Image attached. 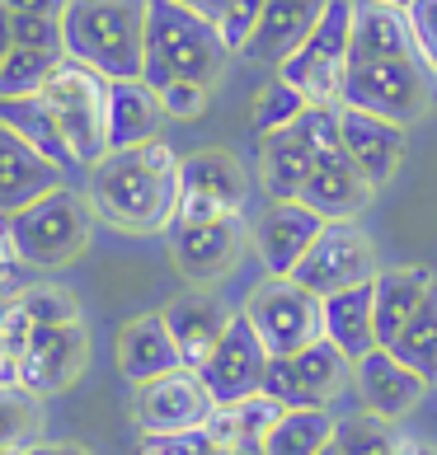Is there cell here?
Instances as JSON below:
<instances>
[{"label":"cell","instance_id":"cell-33","mask_svg":"<svg viewBox=\"0 0 437 455\" xmlns=\"http://www.w3.org/2000/svg\"><path fill=\"white\" fill-rule=\"evenodd\" d=\"M43 432V399L24 395L20 385L0 390V451H28Z\"/></svg>","mask_w":437,"mask_h":455},{"label":"cell","instance_id":"cell-41","mask_svg":"<svg viewBox=\"0 0 437 455\" xmlns=\"http://www.w3.org/2000/svg\"><path fill=\"white\" fill-rule=\"evenodd\" d=\"M259 14H263V0H235V5L222 14V24H216V33H222V43L231 47L235 57H240V47L249 43V33H255Z\"/></svg>","mask_w":437,"mask_h":455},{"label":"cell","instance_id":"cell-39","mask_svg":"<svg viewBox=\"0 0 437 455\" xmlns=\"http://www.w3.org/2000/svg\"><path fill=\"white\" fill-rule=\"evenodd\" d=\"M14 47H38V52H61V20L47 14H10Z\"/></svg>","mask_w":437,"mask_h":455},{"label":"cell","instance_id":"cell-49","mask_svg":"<svg viewBox=\"0 0 437 455\" xmlns=\"http://www.w3.org/2000/svg\"><path fill=\"white\" fill-rule=\"evenodd\" d=\"M376 5H391V10H409L414 0H376Z\"/></svg>","mask_w":437,"mask_h":455},{"label":"cell","instance_id":"cell-46","mask_svg":"<svg viewBox=\"0 0 437 455\" xmlns=\"http://www.w3.org/2000/svg\"><path fill=\"white\" fill-rule=\"evenodd\" d=\"M395 455H437V446H433V442H424V436H405V432H400Z\"/></svg>","mask_w":437,"mask_h":455},{"label":"cell","instance_id":"cell-14","mask_svg":"<svg viewBox=\"0 0 437 455\" xmlns=\"http://www.w3.org/2000/svg\"><path fill=\"white\" fill-rule=\"evenodd\" d=\"M212 413H216V399L207 395V385L193 366H179L170 376L132 385V427L142 436L207 427Z\"/></svg>","mask_w":437,"mask_h":455},{"label":"cell","instance_id":"cell-22","mask_svg":"<svg viewBox=\"0 0 437 455\" xmlns=\"http://www.w3.org/2000/svg\"><path fill=\"white\" fill-rule=\"evenodd\" d=\"M325 5L329 0H263V14H259L255 33H249V43L240 47V57L278 71V66L306 43V33L320 24Z\"/></svg>","mask_w":437,"mask_h":455},{"label":"cell","instance_id":"cell-47","mask_svg":"<svg viewBox=\"0 0 437 455\" xmlns=\"http://www.w3.org/2000/svg\"><path fill=\"white\" fill-rule=\"evenodd\" d=\"M10 47H14V38H10V14L0 10V61L10 57Z\"/></svg>","mask_w":437,"mask_h":455},{"label":"cell","instance_id":"cell-6","mask_svg":"<svg viewBox=\"0 0 437 455\" xmlns=\"http://www.w3.org/2000/svg\"><path fill=\"white\" fill-rule=\"evenodd\" d=\"M339 108H358V113L385 117L395 127H414L433 108V76L418 57L358 61V66H348Z\"/></svg>","mask_w":437,"mask_h":455},{"label":"cell","instance_id":"cell-45","mask_svg":"<svg viewBox=\"0 0 437 455\" xmlns=\"http://www.w3.org/2000/svg\"><path fill=\"white\" fill-rule=\"evenodd\" d=\"M24 455H94L90 446H76V442H33Z\"/></svg>","mask_w":437,"mask_h":455},{"label":"cell","instance_id":"cell-5","mask_svg":"<svg viewBox=\"0 0 437 455\" xmlns=\"http://www.w3.org/2000/svg\"><path fill=\"white\" fill-rule=\"evenodd\" d=\"M38 104L57 123V132H61V141H66L76 164L94 170V164L109 156V80L99 71L61 57V66L38 94Z\"/></svg>","mask_w":437,"mask_h":455},{"label":"cell","instance_id":"cell-38","mask_svg":"<svg viewBox=\"0 0 437 455\" xmlns=\"http://www.w3.org/2000/svg\"><path fill=\"white\" fill-rule=\"evenodd\" d=\"M156 94H160L165 117H174V123H193V117H203L207 104H212V90L193 85V80H170V85H160Z\"/></svg>","mask_w":437,"mask_h":455},{"label":"cell","instance_id":"cell-36","mask_svg":"<svg viewBox=\"0 0 437 455\" xmlns=\"http://www.w3.org/2000/svg\"><path fill=\"white\" fill-rule=\"evenodd\" d=\"M14 306L28 315L33 329H47V324H71L80 319V300L66 291L57 282H28L20 296H14Z\"/></svg>","mask_w":437,"mask_h":455},{"label":"cell","instance_id":"cell-34","mask_svg":"<svg viewBox=\"0 0 437 455\" xmlns=\"http://www.w3.org/2000/svg\"><path fill=\"white\" fill-rule=\"evenodd\" d=\"M306 108L311 104L301 99V90H292L282 76H273L268 85H259L255 104H249V127H255V137H273V132L292 127Z\"/></svg>","mask_w":437,"mask_h":455},{"label":"cell","instance_id":"cell-25","mask_svg":"<svg viewBox=\"0 0 437 455\" xmlns=\"http://www.w3.org/2000/svg\"><path fill=\"white\" fill-rule=\"evenodd\" d=\"M391 57H418L409 14L391 10V5H376V0H352L348 66H358V61H391Z\"/></svg>","mask_w":437,"mask_h":455},{"label":"cell","instance_id":"cell-40","mask_svg":"<svg viewBox=\"0 0 437 455\" xmlns=\"http://www.w3.org/2000/svg\"><path fill=\"white\" fill-rule=\"evenodd\" d=\"M405 14H409V28H414L418 61H424L428 76L437 80V0H414Z\"/></svg>","mask_w":437,"mask_h":455},{"label":"cell","instance_id":"cell-3","mask_svg":"<svg viewBox=\"0 0 437 455\" xmlns=\"http://www.w3.org/2000/svg\"><path fill=\"white\" fill-rule=\"evenodd\" d=\"M61 52L104 80H142L146 0H71L61 14Z\"/></svg>","mask_w":437,"mask_h":455},{"label":"cell","instance_id":"cell-4","mask_svg":"<svg viewBox=\"0 0 437 455\" xmlns=\"http://www.w3.org/2000/svg\"><path fill=\"white\" fill-rule=\"evenodd\" d=\"M94 207L85 193L76 188H53L38 202H28L10 216V249L20 254L33 273H57V267L76 263L94 240Z\"/></svg>","mask_w":437,"mask_h":455},{"label":"cell","instance_id":"cell-17","mask_svg":"<svg viewBox=\"0 0 437 455\" xmlns=\"http://www.w3.org/2000/svg\"><path fill=\"white\" fill-rule=\"evenodd\" d=\"M325 216H315L306 202H268V207L249 221V249L268 267V277H292L296 263L306 259L315 244Z\"/></svg>","mask_w":437,"mask_h":455},{"label":"cell","instance_id":"cell-50","mask_svg":"<svg viewBox=\"0 0 437 455\" xmlns=\"http://www.w3.org/2000/svg\"><path fill=\"white\" fill-rule=\"evenodd\" d=\"M320 455H344V451H339V442H329V446H325Z\"/></svg>","mask_w":437,"mask_h":455},{"label":"cell","instance_id":"cell-44","mask_svg":"<svg viewBox=\"0 0 437 455\" xmlns=\"http://www.w3.org/2000/svg\"><path fill=\"white\" fill-rule=\"evenodd\" d=\"M5 385H20V352L0 339V390H5Z\"/></svg>","mask_w":437,"mask_h":455},{"label":"cell","instance_id":"cell-15","mask_svg":"<svg viewBox=\"0 0 437 455\" xmlns=\"http://www.w3.org/2000/svg\"><path fill=\"white\" fill-rule=\"evenodd\" d=\"M90 366V329L85 319L71 324H47L33 329L20 352V390L33 399H53L85 376Z\"/></svg>","mask_w":437,"mask_h":455},{"label":"cell","instance_id":"cell-42","mask_svg":"<svg viewBox=\"0 0 437 455\" xmlns=\"http://www.w3.org/2000/svg\"><path fill=\"white\" fill-rule=\"evenodd\" d=\"M71 0H0L5 14H47V20H61Z\"/></svg>","mask_w":437,"mask_h":455},{"label":"cell","instance_id":"cell-8","mask_svg":"<svg viewBox=\"0 0 437 455\" xmlns=\"http://www.w3.org/2000/svg\"><path fill=\"white\" fill-rule=\"evenodd\" d=\"M240 315L255 324L273 357H292V352L325 339V300L292 277H263L245 296Z\"/></svg>","mask_w":437,"mask_h":455},{"label":"cell","instance_id":"cell-19","mask_svg":"<svg viewBox=\"0 0 437 455\" xmlns=\"http://www.w3.org/2000/svg\"><path fill=\"white\" fill-rule=\"evenodd\" d=\"M296 202H306L315 216L325 221H358V216L376 202V188L367 183V174L348 160L344 146H329L315 156L311 174H306V188H301Z\"/></svg>","mask_w":437,"mask_h":455},{"label":"cell","instance_id":"cell-31","mask_svg":"<svg viewBox=\"0 0 437 455\" xmlns=\"http://www.w3.org/2000/svg\"><path fill=\"white\" fill-rule=\"evenodd\" d=\"M66 52H38V47H10L0 61V104H20V99H38L43 85L53 80Z\"/></svg>","mask_w":437,"mask_h":455},{"label":"cell","instance_id":"cell-37","mask_svg":"<svg viewBox=\"0 0 437 455\" xmlns=\"http://www.w3.org/2000/svg\"><path fill=\"white\" fill-rule=\"evenodd\" d=\"M137 455H231V451L212 436V427H193V432L142 436V442H137Z\"/></svg>","mask_w":437,"mask_h":455},{"label":"cell","instance_id":"cell-21","mask_svg":"<svg viewBox=\"0 0 437 455\" xmlns=\"http://www.w3.org/2000/svg\"><path fill=\"white\" fill-rule=\"evenodd\" d=\"M160 315H165V329H170L183 366H193V371L207 362V352L222 343V333L235 319V310L212 291V286H189V291H179Z\"/></svg>","mask_w":437,"mask_h":455},{"label":"cell","instance_id":"cell-26","mask_svg":"<svg viewBox=\"0 0 437 455\" xmlns=\"http://www.w3.org/2000/svg\"><path fill=\"white\" fill-rule=\"evenodd\" d=\"M433 273L424 263H400L381 267L372 277V310H376V347H391L400 339V329L409 324V315L424 306V296L433 291Z\"/></svg>","mask_w":437,"mask_h":455},{"label":"cell","instance_id":"cell-48","mask_svg":"<svg viewBox=\"0 0 437 455\" xmlns=\"http://www.w3.org/2000/svg\"><path fill=\"white\" fill-rule=\"evenodd\" d=\"M10 249V216H0V254Z\"/></svg>","mask_w":437,"mask_h":455},{"label":"cell","instance_id":"cell-10","mask_svg":"<svg viewBox=\"0 0 437 455\" xmlns=\"http://www.w3.org/2000/svg\"><path fill=\"white\" fill-rule=\"evenodd\" d=\"M352 390V357L329 339L292 352V357H268L263 390L282 409H329L339 395Z\"/></svg>","mask_w":437,"mask_h":455},{"label":"cell","instance_id":"cell-16","mask_svg":"<svg viewBox=\"0 0 437 455\" xmlns=\"http://www.w3.org/2000/svg\"><path fill=\"white\" fill-rule=\"evenodd\" d=\"M268 357L273 352L263 347V339L255 333V324L235 310L231 329L222 333V343L207 352V362L198 366V376H203L207 395L216 403H240L249 395L263 390V371H268Z\"/></svg>","mask_w":437,"mask_h":455},{"label":"cell","instance_id":"cell-7","mask_svg":"<svg viewBox=\"0 0 437 455\" xmlns=\"http://www.w3.org/2000/svg\"><path fill=\"white\" fill-rule=\"evenodd\" d=\"M348 33H352V0H329L320 24L306 33V43L278 66L301 99L315 108H339L344 104V80H348Z\"/></svg>","mask_w":437,"mask_h":455},{"label":"cell","instance_id":"cell-9","mask_svg":"<svg viewBox=\"0 0 437 455\" xmlns=\"http://www.w3.org/2000/svg\"><path fill=\"white\" fill-rule=\"evenodd\" d=\"M339 146V108H306L292 127L259 137V183L268 202H296L320 150Z\"/></svg>","mask_w":437,"mask_h":455},{"label":"cell","instance_id":"cell-28","mask_svg":"<svg viewBox=\"0 0 437 455\" xmlns=\"http://www.w3.org/2000/svg\"><path fill=\"white\" fill-rule=\"evenodd\" d=\"M325 339L348 352L352 362L376 347V310H372V282L348 286V291L325 296Z\"/></svg>","mask_w":437,"mask_h":455},{"label":"cell","instance_id":"cell-2","mask_svg":"<svg viewBox=\"0 0 437 455\" xmlns=\"http://www.w3.org/2000/svg\"><path fill=\"white\" fill-rule=\"evenodd\" d=\"M231 47L222 43L216 24L203 14L174 5V0H146V61L142 80L150 90L170 85V80H193V85L216 90L231 66Z\"/></svg>","mask_w":437,"mask_h":455},{"label":"cell","instance_id":"cell-35","mask_svg":"<svg viewBox=\"0 0 437 455\" xmlns=\"http://www.w3.org/2000/svg\"><path fill=\"white\" fill-rule=\"evenodd\" d=\"M334 442H339L344 455H395L400 432L395 423H385L376 413H352V418H339Z\"/></svg>","mask_w":437,"mask_h":455},{"label":"cell","instance_id":"cell-23","mask_svg":"<svg viewBox=\"0 0 437 455\" xmlns=\"http://www.w3.org/2000/svg\"><path fill=\"white\" fill-rule=\"evenodd\" d=\"M53 188H61V170L0 117V216H14Z\"/></svg>","mask_w":437,"mask_h":455},{"label":"cell","instance_id":"cell-20","mask_svg":"<svg viewBox=\"0 0 437 455\" xmlns=\"http://www.w3.org/2000/svg\"><path fill=\"white\" fill-rule=\"evenodd\" d=\"M339 146L348 150V160L367 174V183L381 193L385 183L400 174L409 150V127H395L385 117L358 113V108H339Z\"/></svg>","mask_w":437,"mask_h":455},{"label":"cell","instance_id":"cell-32","mask_svg":"<svg viewBox=\"0 0 437 455\" xmlns=\"http://www.w3.org/2000/svg\"><path fill=\"white\" fill-rule=\"evenodd\" d=\"M5 123L20 132V137L38 150V156H47L57 164V170H71V150H66V141H61V132H57V123L47 117V108L38 104V99H20V104H10L5 108Z\"/></svg>","mask_w":437,"mask_h":455},{"label":"cell","instance_id":"cell-29","mask_svg":"<svg viewBox=\"0 0 437 455\" xmlns=\"http://www.w3.org/2000/svg\"><path fill=\"white\" fill-rule=\"evenodd\" d=\"M339 418L329 409H282V418L263 436V455H320L334 442Z\"/></svg>","mask_w":437,"mask_h":455},{"label":"cell","instance_id":"cell-51","mask_svg":"<svg viewBox=\"0 0 437 455\" xmlns=\"http://www.w3.org/2000/svg\"><path fill=\"white\" fill-rule=\"evenodd\" d=\"M0 455H24V451H0Z\"/></svg>","mask_w":437,"mask_h":455},{"label":"cell","instance_id":"cell-30","mask_svg":"<svg viewBox=\"0 0 437 455\" xmlns=\"http://www.w3.org/2000/svg\"><path fill=\"white\" fill-rule=\"evenodd\" d=\"M385 352H395L405 366H414L424 380L437 385V282H433V291L424 296V306L409 315V324L400 329V339Z\"/></svg>","mask_w":437,"mask_h":455},{"label":"cell","instance_id":"cell-18","mask_svg":"<svg viewBox=\"0 0 437 455\" xmlns=\"http://www.w3.org/2000/svg\"><path fill=\"white\" fill-rule=\"evenodd\" d=\"M352 385H358L362 413H376V418H385V423L409 418L433 390V380H424L414 366H405L385 347H372L367 357L352 362Z\"/></svg>","mask_w":437,"mask_h":455},{"label":"cell","instance_id":"cell-13","mask_svg":"<svg viewBox=\"0 0 437 455\" xmlns=\"http://www.w3.org/2000/svg\"><path fill=\"white\" fill-rule=\"evenodd\" d=\"M170 263L189 286H216L240 267L249 249V221L245 216H222V221H174L170 230Z\"/></svg>","mask_w":437,"mask_h":455},{"label":"cell","instance_id":"cell-27","mask_svg":"<svg viewBox=\"0 0 437 455\" xmlns=\"http://www.w3.org/2000/svg\"><path fill=\"white\" fill-rule=\"evenodd\" d=\"M165 123L160 94L146 80H109V150L156 141Z\"/></svg>","mask_w":437,"mask_h":455},{"label":"cell","instance_id":"cell-43","mask_svg":"<svg viewBox=\"0 0 437 455\" xmlns=\"http://www.w3.org/2000/svg\"><path fill=\"white\" fill-rule=\"evenodd\" d=\"M174 5H183V10H193V14H203L207 24H222V14L235 5V0H174Z\"/></svg>","mask_w":437,"mask_h":455},{"label":"cell","instance_id":"cell-11","mask_svg":"<svg viewBox=\"0 0 437 455\" xmlns=\"http://www.w3.org/2000/svg\"><path fill=\"white\" fill-rule=\"evenodd\" d=\"M249 202V170L235 150L207 146L179 160V212L174 221H222L245 216Z\"/></svg>","mask_w":437,"mask_h":455},{"label":"cell","instance_id":"cell-24","mask_svg":"<svg viewBox=\"0 0 437 455\" xmlns=\"http://www.w3.org/2000/svg\"><path fill=\"white\" fill-rule=\"evenodd\" d=\"M183 357L170 339V329H165V315L150 310V315H137L127 319L123 329H117V371H123V380L132 385H146L156 376H170L179 371Z\"/></svg>","mask_w":437,"mask_h":455},{"label":"cell","instance_id":"cell-12","mask_svg":"<svg viewBox=\"0 0 437 455\" xmlns=\"http://www.w3.org/2000/svg\"><path fill=\"white\" fill-rule=\"evenodd\" d=\"M381 273L376 259V240L362 230V221H325L315 244L306 249V259L296 263L292 282H301L315 296H334L348 291V286H362Z\"/></svg>","mask_w":437,"mask_h":455},{"label":"cell","instance_id":"cell-1","mask_svg":"<svg viewBox=\"0 0 437 455\" xmlns=\"http://www.w3.org/2000/svg\"><path fill=\"white\" fill-rule=\"evenodd\" d=\"M179 160L170 141L109 150L90 170L85 197L94 216L123 235H165L179 212Z\"/></svg>","mask_w":437,"mask_h":455}]
</instances>
